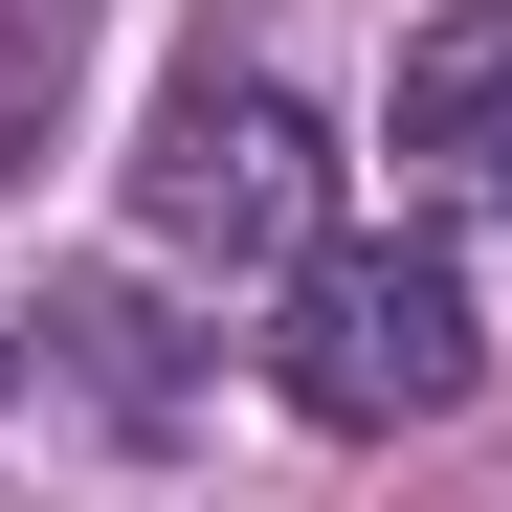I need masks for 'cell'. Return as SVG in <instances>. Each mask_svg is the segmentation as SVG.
Masks as SVG:
<instances>
[{
    "mask_svg": "<svg viewBox=\"0 0 512 512\" xmlns=\"http://www.w3.org/2000/svg\"><path fill=\"white\" fill-rule=\"evenodd\" d=\"M401 201L512 223V0H446V23L401 45Z\"/></svg>",
    "mask_w": 512,
    "mask_h": 512,
    "instance_id": "3",
    "label": "cell"
},
{
    "mask_svg": "<svg viewBox=\"0 0 512 512\" xmlns=\"http://www.w3.org/2000/svg\"><path fill=\"white\" fill-rule=\"evenodd\" d=\"M134 245L156 268H312L334 245V134L268 90V67H201L179 112H156V156H134Z\"/></svg>",
    "mask_w": 512,
    "mask_h": 512,
    "instance_id": "2",
    "label": "cell"
},
{
    "mask_svg": "<svg viewBox=\"0 0 512 512\" xmlns=\"http://www.w3.org/2000/svg\"><path fill=\"white\" fill-rule=\"evenodd\" d=\"M45 112H67V0H0V179L45 156Z\"/></svg>",
    "mask_w": 512,
    "mask_h": 512,
    "instance_id": "4",
    "label": "cell"
},
{
    "mask_svg": "<svg viewBox=\"0 0 512 512\" xmlns=\"http://www.w3.org/2000/svg\"><path fill=\"white\" fill-rule=\"evenodd\" d=\"M268 379H290V423H334V446H401V423H446L490 379V312H468V268L423 223H334L312 268H290Z\"/></svg>",
    "mask_w": 512,
    "mask_h": 512,
    "instance_id": "1",
    "label": "cell"
}]
</instances>
